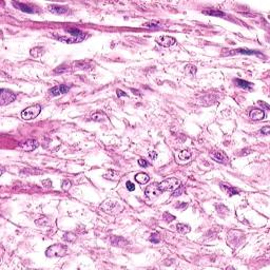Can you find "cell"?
Here are the masks:
<instances>
[{"mask_svg":"<svg viewBox=\"0 0 270 270\" xmlns=\"http://www.w3.org/2000/svg\"><path fill=\"white\" fill-rule=\"evenodd\" d=\"M68 36H59L57 37V39L66 43H78L86 38V34L79 30H76V29H71L68 31Z\"/></svg>","mask_w":270,"mask_h":270,"instance_id":"1","label":"cell"},{"mask_svg":"<svg viewBox=\"0 0 270 270\" xmlns=\"http://www.w3.org/2000/svg\"><path fill=\"white\" fill-rule=\"evenodd\" d=\"M66 254H68V248L61 244L52 245L45 250V255L48 257H62Z\"/></svg>","mask_w":270,"mask_h":270,"instance_id":"2","label":"cell"},{"mask_svg":"<svg viewBox=\"0 0 270 270\" xmlns=\"http://www.w3.org/2000/svg\"><path fill=\"white\" fill-rule=\"evenodd\" d=\"M40 111H41V107L39 104H34V106H31L23 110L21 112V117L25 120L34 119L40 114Z\"/></svg>","mask_w":270,"mask_h":270,"instance_id":"3","label":"cell"},{"mask_svg":"<svg viewBox=\"0 0 270 270\" xmlns=\"http://www.w3.org/2000/svg\"><path fill=\"white\" fill-rule=\"evenodd\" d=\"M179 185H181V183H179L177 178L170 177L162 181L161 184H158V187L164 192V191H174L176 188L179 187Z\"/></svg>","mask_w":270,"mask_h":270,"instance_id":"4","label":"cell"},{"mask_svg":"<svg viewBox=\"0 0 270 270\" xmlns=\"http://www.w3.org/2000/svg\"><path fill=\"white\" fill-rule=\"evenodd\" d=\"M0 92H1L0 93V101H1L0 103H1V106H7V104L13 103L16 99V95L11 91H8V90L1 89Z\"/></svg>","mask_w":270,"mask_h":270,"instance_id":"5","label":"cell"},{"mask_svg":"<svg viewBox=\"0 0 270 270\" xmlns=\"http://www.w3.org/2000/svg\"><path fill=\"white\" fill-rule=\"evenodd\" d=\"M236 54H245V55H261L257 50H248V49H236V50H223V55H236Z\"/></svg>","mask_w":270,"mask_h":270,"instance_id":"6","label":"cell"},{"mask_svg":"<svg viewBox=\"0 0 270 270\" xmlns=\"http://www.w3.org/2000/svg\"><path fill=\"white\" fill-rule=\"evenodd\" d=\"M161 193H162V191L159 189L157 184H153V185L148 186V187L146 188V190H145V194H146L149 199H155V197L161 195Z\"/></svg>","mask_w":270,"mask_h":270,"instance_id":"7","label":"cell"},{"mask_svg":"<svg viewBox=\"0 0 270 270\" xmlns=\"http://www.w3.org/2000/svg\"><path fill=\"white\" fill-rule=\"evenodd\" d=\"M38 147V143L34 139H29L27 141H23V143H20L17 147V149L25 151V152H30V151L35 150L36 148Z\"/></svg>","mask_w":270,"mask_h":270,"instance_id":"8","label":"cell"},{"mask_svg":"<svg viewBox=\"0 0 270 270\" xmlns=\"http://www.w3.org/2000/svg\"><path fill=\"white\" fill-rule=\"evenodd\" d=\"M156 42L161 46L169 48V46L175 45L176 39L171 36H161V37H158V38H156Z\"/></svg>","mask_w":270,"mask_h":270,"instance_id":"9","label":"cell"},{"mask_svg":"<svg viewBox=\"0 0 270 270\" xmlns=\"http://www.w3.org/2000/svg\"><path fill=\"white\" fill-rule=\"evenodd\" d=\"M70 88L68 86L66 85H60V86H56V87H53L52 89L49 90V93L52 96H58V95H61V94H66V93L69 92Z\"/></svg>","mask_w":270,"mask_h":270,"instance_id":"10","label":"cell"},{"mask_svg":"<svg viewBox=\"0 0 270 270\" xmlns=\"http://www.w3.org/2000/svg\"><path fill=\"white\" fill-rule=\"evenodd\" d=\"M211 156H212V158L214 159V161H217V162H220V164L227 165L229 162L228 156L226 155V153L223 152V151H217V152H214Z\"/></svg>","mask_w":270,"mask_h":270,"instance_id":"11","label":"cell"},{"mask_svg":"<svg viewBox=\"0 0 270 270\" xmlns=\"http://www.w3.org/2000/svg\"><path fill=\"white\" fill-rule=\"evenodd\" d=\"M249 116L252 120H262L265 117V113L261 109H252L249 113Z\"/></svg>","mask_w":270,"mask_h":270,"instance_id":"12","label":"cell"},{"mask_svg":"<svg viewBox=\"0 0 270 270\" xmlns=\"http://www.w3.org/2000/svg\"><path fill=\"white\" fill-rule=\"evenodd\" d=\"M12 4H13L16 8L20 10L21 12H24V13H28V14H33V13H35L34 8H32L31 7H29V5H27V4L22 3V2L13 1V2H12Z\"/></svg>","mask_w":270,"mask_h":270,"instance_id":"13","label":"cell"},{"mask_svg":"<svg viewBox=\"0 0 270 270\" xmlns=\"http://www.w3.org/2000/svg\"><path fill=\"white\" fill-rule=\"evenodd\" d=\"M49 11L53 14H57V15H62V14L68 13V8L65 7H59V5L52 4L49 7Z\"/></svg>","mask_w":270,"mask_h":270,"instance_id":"14","label":"cell"},{"mask_svg":"<svg viewBox=\"0 0 270 270\" xmlns=\"http://www.w3.org/2000/svg\"><path fill=\"white\" fill-rule=\"evenodd\" d=\"M110 242L113 246H119V247H124V246L128 245V242L121 236H112Z\"/></svg>","mask_w":270,"mask_h":270,"instance_id":"15","label":"cell"},{"mask_svg":"<svg viewBox=\"0 0 270 270\" xmlns=\"http://www.w3.org/2000/svg\"><path fill=\"white\" fill-rule=\"evenodd\" d=\"M103 177L106 179H110V181L116 182V181L119 179V174H118V172H116L115 170H110L106 174H103Z\"/></svg>","mask_w":270,"mask_h":270,"instance_id":"16","label":"cell"},{"mask_svg":"<svg viewBox=\"0 0 270 270\" xmlns=\"http://www.w3.org/2000/svg\"><path fill=\"white\" fill-rule=\"evenodd\" d=\"M134 178H135L136 182L139 183V184H141V185L147 184V183L150 181L149 175H148V174H146V173H137V174L135 175Z\"/></svg>","mask_w":270,"mask_h":270,"instance_id":"17","label":"cell"},{"mask_svg":"<svg viewBox=\"0 0 270 270\" xmlns=\"http://www.w3.org/2000/svg\"><path fill=\"white\" fill-rule=\"evenodd\" d=\"M203 14L208 15V16H214V17H224L225 16L224 12L219 11V10H205V11H203Z\"/></svg>","mask_w":270,"mask_h":270,"instance_id":"18","label":"cell"},{"mask_svg":"<svg viewBox=\"0 0 270 270\" xmlns=\"http://www.w3.org/2000/svg\"><path fill=\"white\" fill-rule=\"evenodd\" d=\"M43 53H45V50H43V48H41V46H35V48L31 49V51H30L31 56H33L35 58L40 57Z\"/></svg>","mask_w":270,"mask_h":270,"instance_id":"19","label":"cell"},{"mask_svg":"<svg viewBox=\"0 0 270 270\" xmlns=\"http://www.w3.org/2000/svg\"><path fill=\"white\" fill-rule=\"evenodd\" d=\"M222 188L227 191L229 196H233V195H237V194H240L239 189H236V188H234V187H231V186H229V185L227 186V187H225V185H222Z\"/></svg>","mask_w":270,"mask_h":270,"instance_id":"20","label":"cell"},{"mask_svg":"<svg viewBox=\"0 0 270 270\" xmlns=\"http://www.w3.org/2000/svg\"><path fill=\"white\" fill-rule=\"evenodd\" d=\"M236 83L237 87H240V88H242V89H251L252 86H253L251 82L243 80V79H236Z\"/></svg>","mask_w":270,"mask_h":270,"instance_id":"21","label":"cell"},{"mask_svg":"<svg viewBox=\"0 0 270 270\" xmlns=\"http://www.w3.org/2000/svg\"><path fill=\"white\" fill-rule=\"evenodd\" d=\"M176 230L178 232H181L183 234H186L188 232H190L191 228L189 225H186V224H183V223H179V224L176 225Z\"/></svg>","mask_w":270,"mask_h":270,"instance_id":"22","label":"cell"},{"mask_svg":"<svg viewBox=\"0 0 270 270\" xmlns=\"http://www.w3.org/2000/svg\"><path fill=\"white\" fill-rule=\"evenodd\" d=\"M191 152L188 150H183L182 152H179L178 154V158L181 159V161H188V159L191 158Z\"/></svg>","mask_w":270,"mask_h":270,"instance_id":"23","label":"cell"},{"mask_svg":"<svg viewBox=\"0 0 270 270\" xmlns=\"http://www.w3.org/2000/svg\"><path fill=\"white\" fill-rule=\"evenodd\" d=\"M107 118V116L104 115L103 112H96L92 115V119L94 121H103Z\"/></svg>","mask_w":270,"mask_h":270,"instance_id":"24","label":"cell"},{"mask_svg":"<svg viewBox=\"0 0 270 270\" xmlns=\"http://www.w3.org/2000/svg\"><path fill=\"white\" fill-rule=\"evenodd\" d=\"M185 73L188 75V76H194L196 74V66H187L185 69Z\"/></svg>","mask_w":270,"mask_h":270,"instance_id":"25","label":"cell"},{"mask_svg":"<svg viewBox=\"0 0 270 270\" xmlns=\"http://www.w3.org/2000/svg\"><path fill=\"white\" fill-rule=\"evenodd\" d=\"M63 240L68 241L70 243H73L75 242V240H76V236L73 233H66L65 236H63Z\"/></svg>","mask_w":270,"mask_h":270,"instance_id":"26","label":"cell"},{"mask_svg":"<svg viewBox=\"0 0 270 270\" xmlns=\"http://www.w3.org/2000/svg\"><path fill=\"white\" fill-rule=\"evenodd\" d=\"M150 242L154 243V244H157L161 242V236L157 232H154V233L151 234V237H150Z\"/></svg>","mask_w":270,"mask_h":270,"instance_id":"27","label":"cell"},{"mask_svg":"<svg viewBox=\"0 0 270 270\" xmlns=\"http://www.w3.org/2000/svg\"><path fill=\"white\" fill-rule=\"evenodd\" d=\"M74 66H76V68L75 69H80V70H82V69H88V63L87 62H85V61H77V62H74Z\"/></svg>","mask_w":270,"mask_h":270,"instance_id":"28","label":"cell"},{"mask_svg":"<svg viewBox=\"0 0 270 270\" xmlns=\"http://www.w3.org/2000/svg\"><path fill=\"white\" fill-rule=\"evenodd\" d=\"M49 223H50V220L46 219V217H41V219L36 220V225L38 226H46L49 225Z\"/></svg>","mask_w":270,"mask_h":270,"instance_id":"29","label":"cell"},{"mask_svg":"<svg viewBox=\"0 0 270 270\" xmlns=\"http://www.w3.org/2000/svg\"><path fill=\"white\" fill-rule=\"evenodd\" d=\"M161 25L159 24V23H156V22H147L146 24H145V28H148V29H159Z\"/></svg>","mask_w":270,"mask_h":270,"instance_id":"30","label":"cell"},{"mask_svg":"<svg viewBox=\"0 0 270 270\" xmlns=\"http://www.w3.org/2000/svg\"><path fill=\"white\" fill-rule=\"evenodd\" d=\"M71 186H72L71 182L68 181V179H65V181L62 182V184H61V188H62L63 191H68V190H70Z\"/></svg>","mask_w":270,"mask_h":270,"instance_id":"31","label":"cell"},{"mask_svg":"<svg viewBox=\"0 0 270 270\" xmlns=\"http://www.w3.org/2000/svg\"><path fill=\"white\" fill-rule=\"evenodd\" d=\"M184 191H185L184 187H182V186L179 185V187H178V188H176V189L174 190V192H173V196H174V197H176V196L182 195V194L184 193Z\"/></svg>","mask_w":270,"mask_h":270,"instance_id":"32","label":"cell"},{"mask_svg":"<svg viewBox=\"0 0 270 270\" xmlns=\"http://www.w3.org/2000/svg\"><path fill=\"white\" fill-rule=\"evenodd\" d=\"M162 217H164V220H166V222H168V223L172 222L173 220H175V216L172 215V214H170L169 212H165V213H164V216H162Z\"/></svg>","mask_w":270,"mask_h":270,"instance_id":"33","label":"cell"},{"mask_svg":"<svg viewBox=\"0 0 270 270\" xmlns=\"http://www.w3.org/2000/svg\"><path fill=\"white\" fill-rule=\"evenodd\" d=\"M187 207H188V204L187 203H184V202H179L177 205H175V208L179 209V210H185Z\"/></svg>","mask_w":270,"mask_h":270,"instance_id":"34","label":"cell"},{"mask_svg":"<svg viewBox=\"0 0 270 270\" xmlns=\"http://www.w3.org/2000/svg\"><path fill=\"white\" fill-rule=\"evenodd\" d=\"M138 165H139L140 167H144V168L149 167V162H148L146 159H143V158L138 159Z\"/></svg>","mask_w":270,"mask_h":270,"instance_id":"35","label":"cell"},{"mask_svg":"<svg viewBox=\"0 0 270 270\" xmlns=\"http://www.w3.org/2000/svg\"><path fill=\"white\" fill-rule=\"evenodd\" d=\"M126 187H127V189L129 191H131V192L135 190V185L133 184V183H131V182H127L126 183Z\"/></svg>","mask_w":270,"mask_h":270,"instance_id":"36","label":"cell"},{"mask_svg":"<svg viewBox=\"0 0 270 270\" xmlns=\"http://www.w3.org/2000/svg\"><path fill=\"white\" fill-rule=\"evenodd\" d=\"M269 132H270V127H268V126H265L264 128H262V130H261V133L264 135H269Z\"/></svg>","mask_w":270,"mask_h":270,"instance_id":"37","label":"cell"},{"mask_svg":"<svg viewBox=\"0 0 270 270\" xmlns=\"http://www.w3.org/2000/svg\"><path fill=\"white\" fill-rule=\"evenodd\" d=\"M116 94H117V96L118 97H123V96H128L127 95V93H124L123 90H119L118 89L117 91H116Z\"/></svg>","mask_w":270,"mask_h":270,"instance_id":"38","label":"cell"},{"mask_svg":"<svg viewBox=\"0 0 270 270\" xmlns=\"http://www.w3.org/2000/svg\"><path fill=\"white\" fill-rule=\"evenodd\" d=\"M149 156L152 158V161H154V159H156V157H157V153H156L155 151H151L149 153Z\"/></svg>","mask_w":270,"mask_h":270,"instance_id":"39","label":"cell"},{"mask_svg":"<svg viewBox=\"0 0 270 270\" xmlns=\"http://www.w3.org/2000/svg\"><path fill=\"white\" fill-rule=\"evenodd\" d=\"M259 103L260 106H262L263 108H265L266 110H269V104L265 103H264V101H261V100H260V101H259V103Z\"/></svg>","mask_w":270,"mask_h":270,"instance_id":"40","label":"cell"},{"mask_svg":"<svg viewBox=\"0 0 270 270\" xmlns=\"http://www.w3.org/2000/svg\"><path fill=\"white\" fill-rule=\"evenodd\" d=\"M132 92L134 93V94H136V95H140V94H139V93H138V91H135L134 89H132Z\"/></svg>","mask_w":270,"mask_h":270,"instance_id":"41","label":"cell"}]
</instances>
